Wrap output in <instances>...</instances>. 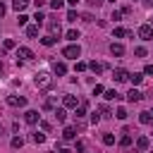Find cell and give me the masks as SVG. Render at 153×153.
Returning a JSON list of instances; mask_svg holds the SVG:
<instances>
[{
    "mask_svg": "<svg viewBox=\"0 0 153 153\" xmlns=\"http://www.w3.org/2000/svg\"><path fill=\"white\" fill-rule=\"evenodd\" d=\"M33 84H36L38 88H50V86H53V76H50L48 72H38L36 79H33Z\"/></svg>",
    "mask_w": 153,
    "mask_h": 153,
    "instance_id": "obj_1",
    "label": "cell"
},
{
    "mask_svg": "<svg viewBox=\"0 0 153 153\" xmlns=\"http://www.w3.org/2000/svg\"><path fill=\"white\" fill-rule=\"evenodd\" d=\"M62 55H65V57H69V60H76V57L81 55V48H79L76 43H72V45L62 48Z\"/></svg>",
    "mask_w": 153,
    "mask_h": 153,
    "instance_id": "obj_2",
    "label": "cell"
},
{
    "mask_svg": "<svg viewBox=\"0 0 153 153\" xmlns=\"http://www.w3.org/2000/svg\"><path fill=\"white\" fill-rule=\"evenodd\" d=\"M139 36H141L143 41H153V26H151V24H141V26H139Z\"/></svg>",
    "mask_w": 153,
    "mask_h": 153,
    "instance_id": "obj_3",
    "label": "cell"
},
{
    "mask_svg": "<svg viewBox=\"0 0 153 153\" xmlns=\"http://www.w3.org/2000/svg\"><path fill=\"white\" fill-rule=\"evenodd\" d=\"M17 60H22V62H26V60H33V50L31 48H17Z\"/></svg>",
    "mask_w": 153,
    "mask_h": 153,
    "instance_id": "obj_4",
    "label": "cell"
},
{
    "mask_svg": "<svg viewBox=\"0 0 153 153\" xmlns=\"http://www.w3.org/2000/svg\"><path fill=\"white\" fill-rule=\"evenodd\" d=\"M7 105H12V108H24V105H26V98H22V96H7Z\"/></svg>",
    "mask_w": 153,
    "mask_h": 153,
    "instance_id": "obj_5",
    "label": "cell"
},
{
    "mask_svg": "<svg viewBox=\"0 0 153 153\" xmlns=\"http://www.w3.org/2000/svg\"><path fill=\"white\" fill-rule=\"evenodd\" d=\"M24 122H26V124H36V122H41V115H38L36 110H26V112H24Z\"/></svg>",
    "mask_w": 153,
    "mask_h": 153,
    "instance_id": "obj_6",
    "label": "cell"
},
{
    "mask_svg": "<svg viewBox=\"0 0 153 153\" xmlns=\"http://www.w3.org/2000/svg\"><path fill=\"white\" fill-rule=\"evenodd\" d=\"M127 76H129V72H127V69H122V67L112 69V79H115V81H127Z\"/></svg>",
    "mask_w": 153,
    "mask_h": 153,
    "instance_id": "obj_7",
    "label": "cell"
},
{
    "mask_svg": "<svg viewBox=\"0 0 153 153\" xmlns=\"http://www.w3.org/2000/svg\"><path fill=\"white\" fill-rule=\"evenodd\" d=\"M62 105H65V108H76L79 103H76V98H74L72 93H65V96H62Z\"/></svg>",
    "mask_w": 153,
    "mask_h": 153,
    "instance_id": "obj_8",
    "label": "cell"
},
{
    "mask_svg": "<svg viewBox=\"0 0 153 153\" xmlns=\"http://www.w3.org/2000/svg\"><path fill=\"white\" fill-rule=\"evenodd\" d=\"M53 72H55L57 76H65V74H67V65H65V62H53Z\"/></svg>",
    "mask_w": 153,
    "mask_h": 153,
    "instance_id": "obj_9",
    "label": "cell"
},
{
    "mask_svg": "<svg viewBox=\"0 0 153 153\" xmlns=\"http://www.w3.org/2000/svg\"><path fill=\"white\" fill-rule=\"evenodd\" d=\"M62 139H65V141H72V139H76V129H74V127H65V131H62Z\"/></svg>",
    "mask_w": 153,
    "mask_h": 153,
    "instance_id": "obj_10",
    "label": "cell"
},
{
    "mask_svg": "<svg viewBox=\"0 0 153 153\" xmlns=\"http://www.w3.org/2000/svg\"><path fill=\"white\" fill-rule=\"evenodd\" d=\"M120 146H122V148H129V146H131V136H129V129H124V131H122Z\"/></svg>",
    "mask_w": 153,
    "mask_h": 153,
    "instance_id": "obj_11",
    "label": "cell"
},
{
    "mask_svg": "<svg viewBox=\"0 0 153 153\" xmlns=\"http://www.w3.org/2000/svg\"><path fill=\"white\" fill-rule=\"evenodd\" d=\"M110 53L117 55V57H122V55H124V45H122V43H112V45H110Z\"/></svg>",
    "mask_w": 153,
    "mask_h": 153,
    "instance_id": "obj_12",
    "label": "cell"
},
{
    "mask_svg": "<svg viewBox=\"0 0 153 153\" xmlns=\"http://www.w3.org/2000/svg\"><path fill=\"white\" fill-rule=\"evenodd\" d=\"M120 98H122V93H117L115 88H108L105 91V100H120Z\"/></svg>",
    "mask_w": 153,
    "mask_h": 153,
    "instance_id": "obj_13",
    "label": "cell"
},
{
    "mask_svg": "<svg viewBox=\"0 0 153 153\" xmlns=\"http://www.w3.org/2000/svg\"><path fill=\"white\" fill-rule=\"evenodd\" d=\"M127 98H129L131 103H136V100H141V98H143V93H141V91H136V88H131V91L127 93Z\"/></svg>",
    "mask_w": 153,
    "mask_h": 153,
    "instance_id": "obj_14",
    "label": "cell"
},
{
    "mask_svg": "<svg viewBox=\"0 0 153 153\" xmlns=\"http://www.w3.org/2000/svg\"><path fill=\"white\" fill-rule=\"evenodd\" d=\"M86 108H88V105H86V103H79V105H76V108H74V115H76V120H81V117H84V115H86Z\"/></svg>",
    "mask_w": 153,
    "mask_h": 153,
    "instance_id": "obj_15",
    "label": "cell"
},
{
    "mask_svg": "<svg viewBox=\"0 0 153 153\" xmlns=\"http://www.w3.org/2000/svg\"><path fill=\"white\" fill-rule=\"evenodd\" d=\"M136 148L139 151H148V136H139L136 139Z\"/></svg>",
    "mask_w": 153,
    "mask_h": 153,
    "instance_id": "obj_16",
    "label": "cell"
},
{
    "mask_svg": "<svg viewBox=\"0 0 153 153\" xmlns=\"http://www.w3.org/2000/svg\"><path fill=\"white\" fill-rule=\"evenodd\" d=\"M48 26H50V31H53V33H50V36H55V33H57V36H60V31H62V29H60V24H57V22H55V19H53V17H50V22H48Z\"/></svg>",
    "mask_w": 153,
    "mask_h": 153,
    "instance_id": "obj_17",
    "label": "cell"
},
{
    "mask_svg": "<svg viewBox=\"0 0 153 153\" xmlns=\"http://www.w3.org/2000/svg\"><path fill=\"white\" fill-rule=\"evenodd\" d=\"M26 5H29V0H12V7H14L17 12H22V10H26Z\"/></svg>",
    "mask_w": 153,
    "mask_h": 153,
    "instance_id": "obj_18",
    "label": "cell"
},
{
    "mask_svg": "<svg viewBox=\"0 0 153 153\" xmlns=\"http://www.w3.org/2000/svg\"><path fill=\"white\" fill-rule=\"evenodd\" d=\"M127 79H129V81H131V84L136 86V84H141V81H143V74H139V72H134V74H129Z\"/></svg>",
    "mask_w": 153,
    "mask_h": 153,
    "instance_id": "obj_19",
    "label": "cell"
},
{
    "mask_svg": "<svg viewBox=\"0 0 153 153\" xmlns=\"http://www.w3.org/2000/svg\"><path fill=\"white\" fill-rule=\"evenodd\" d=\"M55 120H57V122H65V120H67V110H65V108H57V110H55Z\"/></svg>",
    "mask_w": 153,
    "mask_h": 153,
    "instance_id": "obj_20",
    "label": "cell"
},
{
    "mask_svg": "<svg viewBox=\"0 0 153 153\" xmlns=\"http://www.w3.org/2000/svg\"><path fill=\"white\" fill-rule=\"evenodd\" d=\"M88 69H91V72H96V74H100V72H103V65L93 60V62H88Z\"/></svg>",
    "mask_w": 153,
    "mask_h": 153,
    "instance_id": "obj_21",
    "label": "cell"
},
{
    "mask_svg": "<svg viewBox=\"0 0 153 153\" xmlns=\"http://www.w3.org/2000/svg\"><path fill=\"white\" fill-rule=\"evenodd\" d=\"M139 122H141V124H151V122H153L151 112H141V115H139Z\"/></svg>",
    "mask_w": 153,
    "mask_h": 153,
    "instance_id": "obj_22",
    "label": "cell"
},
{
    "mask_svg": "<svg viewBox=\"0 0 153 153\" xmlns=\"http://www.w3.org/2000/svg\"><path fill=\"white\" fill-rule=\"evenodd\" d=\"M26 36H29V38H36V36H38V26H36V24H33V26H26Z\"/></svg>",
    "mask_w": 153,
    "mask_h": 153,
    "instance_id": "obj_23",
    "label": "cell"
},
{
    "mask_svg": "<svg viewBox=\"0 0 153 153\" xmlns=\"http://www.w3.org/2000/svg\"><path fill=\"white\" fill-rule=\"evenodd\" d=\"M76 38H79V31H76V29H69V31H67V41L76 43Z\"/></svg>",
    "mask_w": 153,
    "mask_h": 153,
    "instance_id": "obj_24",
    "label": "cell"
},
{
    "mask_svg": "<svg viewBox=\"0 0 153 153\" xmlns=\"http://www.w3.org/2000/svg\"><path fill=\"white\" fill-rule=\"evenodd\" d=\"M31 139H33L36 143H43V141H45V134H43V131H33V136H31Z\"/></svg>",
    "mask_w": 153,
    "mask_h": 153,
    "instance_id": "obj_25",
    "label": "cell"
},
{
    "mask_svg": "<svg viewBox=\"0 0 153 153\" xmlns=\"http://www.w3.org/2000/svg\"><path fill=\"white\" fill-rule=\"evenodd\" d=\"M41 43H43V45H55V36H43Z\"/></svg>",
    "mask_w": 153,
    "mask_h": 153,
    "instance_id": "obj_26",
    "label": "cell"
},
{
    "mask_svg": "<svg viewBox=\"0 0 153 153\" xmlns=\"http://www.w3.org/2000/svg\"><path fill=\"white\" fill-rule=\"evenodd\" d=\"M134 55H136V57H146V48H143V45H136V48H134Z\"/></svg>",
    "mask_w": 153,
    "mask_h": 153,
    "instance_id": "obj_27",
    "label": "cell"
},
{
    "mask_svg": "<svg viewBox=\"0 0 153 153\" xmlns=\"http://www.w3.org/2000/svg\"><path fill=\"white\" fill-rule=\"evenodd\" d=\"M103 143H105V146H112V143H115V136H112V134H103Z\"/></svg>",
    "mask_w": 153,
    "mask_h": 153,
    "instance_id": "obj_28",
    "label": "cell"
},
{
    "mask_svg": "<svg viewBox=\"0 0 153 153\" xmlns=\"http://www.w3.org/2000/svg\"><path fill=\"white\" fill-rule=\"evenodd\" d=\"M22 146H24V139L22 136H14L12 139V148H22Z\"/></svg>",
    "mask_w": 153,
    "mask_h": 153,
    "instance_id": "obj_29",
    "label": "cell"
},
{
    "mask_svg": "<svg viewBox=\"0 0 153 153\" xmlns=\"http://www.w3.org/2000/svg\"><path fill=\"white\" fill-rule=\"evenodd\" d=\"M50 7L57 12V10H62V7H65V2H62V0H50Z\"/></svg>",
    "mask_w": 153,
    "mask_h": 153,
    "instance_id": "obj_30",
    "label": "cell"
},
{
    "mask_svg": "<svg viewBox=\"0 0 153 153\" xmlns=\"http://www.w3.org/2000/svg\"><path fill=\"white\" fill-rule=\"evenodd\" d=\"M33 19H36V26H41V24L45 22V17H43V12H36V14H33Z\"/></svg>",
    "mask_w": 153,
    "mask_h": 153,
    "instance_id": "obj_31",
    "label": "cell"
},
{
    "mask_svg": "<svg viewBox=\"0 0 153 153\" xmlns=\"http://www.w3.org/2000/svg\"><path fill=\"white\" fill-rule=\"evenodd\" d=\"M115 117H117V120H127V110H124V108H117Z\"/></svg>",
    "mask_w": 153,
    "mask_h": 153,
    "instance_id": "obj_32",
    "label": "cell"
},
{
    "mask_svg": "<svg viewBox=\"0 0 153 153\" xmlns=\"http://www.w3.org/2000/svg\"><path fill=\"white\" fill-rule=\"evenodd\" d=\"M76 19H79V14H76L74 10H69V12H67V22H76Z\"/></svg>",
    "mask_w": 153,
    "mask_h": 153,
    "instance_id": "obj_33",
    "label": "cell"
},
{
    "mask_svg": "<svg viewBox=\"0 0 153 153\" xmlns=\"http://www.w3.org/2000/svg\"><path fill=\"white\" fill-rule=\"evenodd\" d=\"M2 45H5V50H12V48H14L17 43H14L12 38H5V43H2Z\"/></svg>",
    "mask_w": 153,
    "mask_h": 153,
    "instance_id": "obj_34",
    "label": "cell"
},
{
    "mask_svg": "<svg viewBox=\"0 0 153 153\" xmlns=\"http://www.w3.org/2000/svg\"><path fill=\"white\" fill-rule=\"evenodd\" d=\"M26 22H29V17H26V14H19V19H17V24H19V26H24Z\"/></svg>",
    "mask_w": 153,
    "mask_h": 153,
    "instance_id": "obj_35",
    "label": "cell"
},
{
    "mask_svg": "<svg viewBox=\"0 0 153 153\" xmlns=\"http://www.w3.org/2000/svg\"><path fill=\"white\" fill-rule=\"evenodd\" d=\"M86 67H88V65H86V62H76V65H74V69H76V72H84V69H86Z\"/></svg>",
    "mask_w": 153,
    "mask_h": 153,
    "instance_id": "obj_36",
    "label": "cell"
},
{
    "mask_svg": "<svg viewBox=\"0 0 153 153\" xmlns=\"http://www.w3.org/2000/svg\"><path fill=\"white\" fill-rule=\"evenodd\" d=\"M55 103H57V100H55L53 96H50V98H45V108H55Z\"/></svg>",
    "mask_w": 153,
    "mask_h": 153,
    "instance_id": "obj_37",
    "label": "cell"
},
{
    "mask_svg": "<svg viewBox=\"0 0 153 153\" xmlns=\"http://www.w3.org/2000/svg\"><path fill=\"white\" fill-rule=\"evenodd\" d=\"M115 36H117V38H122V36H127V31H124V29H120V26H117V29H115Z\"/></svg>",
    "mask_w": 153,
    "mask_h": 153,
    "instance_id": "obj_38",
    "label": "cell"
},
{
    "mask_svg": "<svg viewBox=\"0 0 153 153\" xmlns=\"http://www.w3.org/2000/svg\"><path fill=\"white\" fill-rule=\"evenodd\" d=\"M98 93H103V86H100V84H96V86H93V96H98Z\"/></svg>",
    "mask_w": 153,
    "mask_h": 153,
    "instance_id": "obj_39",
    "label": "cell"
},
{
    "mask_svg": "<svg viewBox=\"0 0 153 153\" xmlns=\"http://www.w3.org/2000/svg\"><path fill=\"white\" fill-rule=\"evenodd\" d=\"M91 122H93V124H98V122H100V115H96V112H91Z\"/></svg>",
    "mask_w": 153,
    "mask_h": 153,
    "instance_id": "obj_40",
    "label": "cell"
},
{
    "mask_svg": "<svg viewBox=\"0 0 153 153\" xmlns=\"http://www.w3.org/2000/svg\"><path fill=\"white\" fill-rule=\"evenodd\" d=\"M120 17H122V12H120V10H115V12H112V17H110V19H115V22H117V19H120Z\"/></svg>",
    "mask_w": 153,
    "mask_h": 153,
    "instance_id": "obj_41",
    "label": "cell"
},
{
    "mask_svg": "<svg viewBox=\"0 0 153 153\" xmlns=\"http://www.w3.org/2000/svg\"><path fill=\"white\" fill-rule=\"evenodd\" d=\"M41 129L43 131H50V122H41Z\"/></svg>",
    "mask_w": 153,
    "mask_h": 153,
    "instance_id": "obj_42",
    "label": "cell"
},
{
    "mask_svg": "<svg viewBox=\"0 0 153 153\" xmlns=\"http://www.w3.org/2000/svg\"><path fill=\"white\" fill-rule=\"evenodd\" d=\"M33 5H36V10H41V7L45 5V0H33Z\"/></svg>",
    "mask_w": 153,
    "mask_h": 153,
    "instance_id": "obj_43",
    "label": "cell"
},
{
    "mask_svg": "<svg viewBox=\"0 0 153 153\" xmlns=\"http://www.w3.org/2000/svg\"><path fill=\"white\" fill-rule=\"evenodd\" d=\"M143 74H153V65H146L143 67Z\"/></svg>",
    "mask_w": 153,
    "mask_h": 153,
    "instance_id": "obj_44",
    "label": "cell"
},
{
    "mask_svg": "<svg viewBox=\"0 0 153 153\" xmlns=\"http://www.w3.org/2000/svg\"><path fill=\"white\" fill-rule=\"evenodd\" d=\"M5 12H7V7H5V5L0 2V17H5Z\"/></svg>",
    "mask_w": 153,
    "mask_h": 153,
    "instance_id": "obj_45",
    "label": "cell"
},
{
    "mask_svg": "<svg viewBox=\"0 0 153 153\" xmlns=\"http://www.w3.org/2000/svg\"><path fill=\"white\" fill-rule=\"evenodd\" d=\"M143 5L146 7H153V0H143Z\"/></svg>",
    "mask_w": 153,
    "mask_h": 153,
    "instance_id": "obj_46",
    "label": "cell"
},
{
    "mask_svg": "<svg viewBox=\"0 0 153 153\" xmlns=\"http://www.w3.org/2000/svg\"><path fill=\"white\" fill-rule=\"evenodd\" d=\"M67 2H69V5H76V2H79V0H67Z\"/></svg>",
    "mask_w": 153,
    "mask_h": 153,
    "instance_id": "obj_47",
    "label": "cell"
},
{
    "mask_svg": "<svg viewBox=\"0 0 153 153\" xmlns=\"http://www.w3.org/2000/svg\"><path fill=\"white\" fill-rule=\"evenodd\" d=\"M60 153H72V151H69V148H62V151H60Z\"/></svg>",
    "mask_w": 153,
    "mask_h": 153,
    "instance_id": "obj_48",
    "label": "cell"
},
{
    "mask_svg": "<svg viewBox=\"0 0 153 153\" xmlns=\"http://www.w3.org/2000/svg\"><path fill=\"white\" fill-rule=\"evenodd\" d=\"M148 153H153V151H148Z\"/></svg>",
    "mask_w": 153,
    "mask_h": 153,
    "instance_id": "obj_49",
    "label": "cell"
}]
</instances>
